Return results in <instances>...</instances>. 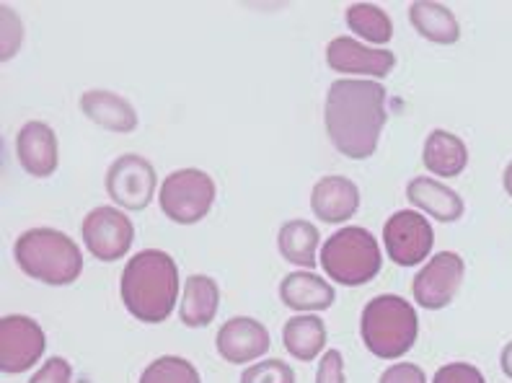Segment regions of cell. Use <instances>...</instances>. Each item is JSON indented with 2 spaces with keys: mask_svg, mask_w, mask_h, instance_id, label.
Masks as SVG:
<instances>
[{
  "mask_svg": "<svg viewBox=\"0 0 512 383\" xmlns=\"http://www.w3.org/2000/svg\"><path fill=\"white\" fill-rule=\"evenodd\" d=\"M386 120L383 83L342 78L329 86L324 122L331 145L342 156L352 161H365L373 156Z\"/></svg>",
  "mask_w": 512,
  "mask_h": 383,
  "instance_id": "6da1fadb",
  "label": "cell"
},
{
  "mask_svg": "<svg viewBox=\"0 0 512 383\" xmlns=\"http://www.w3.org/2000/svg\"><path fill=\"white\" fill-rule=\"evenodd\" d=\"M122 303L143 324H161L171 316L179 298V267L171 254L145 249L122 272Z\"/></svg>",
  "mask_w": 512,
  "mask_h": 383,
  "instance_id": "7a4b0ae2",
  "label": "cell"
},
{
  "mask_svg": "<svg viewBox=\"0 0 512 383\" xmlns=\"http://www.w3.org/2000/svg\"><path fill=\"white\" fill-rule=\"evenodd\" d=\"M13 259L24 275L44 285H70L83 272V254L68 233L29 228L16 239Z\"/></svg>",
  "mask_w": 512,
  "mask_h": 383,
  "instance_id": "3957f363",
  "label": "cell"
},
{
  "mask_svg": "<svg viewBox=\"0 0 512 383\" xmlns=\"http://www.w3.org/2000/svg\"><path fill=\"white\" fill-rule=\"evenodd\" d=\"M360 334L375 358L396 360L412 350L419 334L414 306L401 296H375L360 316Z\"/></svg>",
  "mask_w": 512,
  "mask_h": 383,
  "instance_id": "277c9868",
  "label": "cell"
},
{
  "mask_svg": "<svg viewBox=\"0 0 512 383\" xmlns=\"http://www.w3.org/2000/svg\"><path fill=\"white\" fill-rule=\"evenodd\" d=\"M381 249L373 233L360 226H347L324 241L321 267L331 283L344 288L368 285L381 272Z\"/></svg>",
  "mask_w": 512,
  "mask_h": 383,
  "instance_id": "5b68a950",
  "label": "cell"
},
{
  "mask_svg": "<svg viewBox=\"0 0 512 383\" xmlns=\"http://www.w3.org/2000/svg\"><path fill=\"white\" fill-rule=\"evenodd\" d=\"M161 210L163 215L179 226L200 223L215 202L213 176L200 169H179L169 174L161 184Z\"/></svg>",
  "mask_w": 512,
  "mask_h": 383,
  "instance_id": "8992f818",
  "label": "cell"
},
{
  "mask_svg": "<svg viewBox=\"0 0 512 383\" xmlns=\"http://www.w3.org/2000/svg\"><path fill=\"white\" fill-rule=\"evenodd\" d=\"M158 176L148 158L138 153L119 156L107 171V195L125 210H145L156 197Z\"/></svg>",
  "mask_w": 512,
  "mask_h": 383,
  "instance_id": "52a82bcc",
  "label": "cell"
},
{
  "mask_svg": "<svg viewBox=\"0 0 512 383\" xmlns=\"http://www.w3.org/2000/svg\"><path fill=\"white\" fill-rule=\"evenodd\" d=\"M383 244H386L388 259L399 267H414L425 262L435 244L430 220L414 210H399L386 220L383 226Z\"/></svg>",
  "mask_w": 512,
  "mask_h": 383,
  "instance_id": "ba28073f",
  "label": "cell"
},
{
  "mask_svg": "<svg viewBox=\"0 0 512 383\" xmlns=\"http://www.w3.org/2000/svg\"><path fill=\"white\" fill-rule=\"evenodd\" d=\"M83 241L86 249L99 262H117L130 252L135 241V226L119 208H96L83 220Z\"/></svg>",
  "mask_w": 512,
  "mask_h": 383,
  "instance_id": "9c48e42d",
  "label": "cell"
},
{
  "mask_svg": "<svg viewBox=\"0 0 512 383\" xmlns=\"http://www.w3.org/2000/svg\"><path fill=\"white\" fill-rule=\"evenodd\" d=\"M47 337L29 316L11 314L0 319V368L3 373H26L44 355Z\"/></svg>",
  "mask_w": 512,
  "mask_h": 383,
  "instance_id": "30bf717a",
  "label": "cell"
},
{
  "mask_svg": "<svg viewBox=\"0 0 512 383\" xmlns=\"http://www.w3.org/2000/svg\"><path fill=\"white\" fill-rule=\"evenodd\" d=\"M466 275V264L461 254L440 252L417 272L414 277V301L427 311H440L456 298L458 288Z\"/></svg>",
  "mask_w": 512,
  "mask_h": 383,
  "instance_id": "8fae6325",
  "label": "cell"
},
{
  "mask_svg": "<svg viewBox=\"0 0 512 383\" xmlns=\"http://www.w3.org/2000/svg\"><path fill=\"white\" fill-rule=\"evenodd\" d=\"M218 355L231 365L254 363L272 347L269 332L262 321L251 319V316H233L220 327L218 337Z\"/></svg>",
  "mask_w": 512,
  "mask_h": 383,
  "instance_id": "7c38bea8",
  "label": "cell"
},
{
  "mask_svg": "<svg viewBox=\"0 0 512 383\" xmlns=\"http://www.w3.org/2000/svg\"><path fill=\"white\" fill-rule=\"evenodd\" d=\"M326 63L337 73L347 76H388L396 65V55L391 50H370L352 37L331 39L326 47Z\"/></svg>",
  "mask_w": 512,
  "mask_h": 383,
  "instance_id": "4fadbf2b",
  "label": "cell"
},
{
  "mask_svg": "<svg viewBox=\"0 0 512 383\" xmlns=\"http://www.w3.org/2000/svg\"><path fill=\"white\" fill-rule=\"evenodd\" d=\"M16 156H19L21 169L29 176H37V179L52 176L60 164L55 130L44 122H26L16 135Z\"/></svg>",
  "mask_w": 512,
  "mask_h": 383,
  "instance_id": "5bb4252c",
  "label": "cell"
},
{
  "mask_svg": "<svg viewBox=\"0 0 512 383\" xmlns=\"http://www.w3.org/2000/svg\"><path fill=\"white\" fill-rule=\"evenodd\" d=\"M360 208V189L347 176H324L311 192L313 215L324 223H347Z\"/></svg>",
  "mask_w": 512,
  "mask_h": 383,
  "instance_id": "9a60e30c",
  "label": "cell"
},
{
  "mask_svg": "<svg viewBox=\"0 0 512 383\" xmlns=\"http://www.w3.org/2000/svg\"><path fill=\"white\" fill-rule=\"evenodd\" d=\"M406 197H409L414 208L440 220V223H456V220L463 218V210H466L456 189L445 187V184H440L438 179H430V176H414L409 187H406Z\"/></svg>",
  "mask_w": 512,
  "mask_h": 383,
  "instance_id": "2e32d148",
  "label": "cell"
},
{
  "mask_svg": "<svg viewBox=\"0 0 512 383\" xmlns=\"http://www.w3.org/2000/svg\"><path fill=\"white\" fill-rule=\"evenodd\" d=\"M81 109L94 125L109 132H135L138 130V112L125 96L94 88L81 96Z\"/></svg>",
  "mask_w": 512,
  "mask_h": 383,
  "instance_id": "e0dca14e",
  "label": "cell"
},
{
  "mask_svg": "<svg viewBox=\"0 0 512 383\" xmlns=\"http://www.w3.org/2000/svg\"><path fill=\"white\" fill-rule=\"evenodd\" d=\"M280 298L282 303L293 311H329L334 306V288L331 283H326L324 277H319L311 270L290 272L285 280L280 283Z\"/></svg>",
  "mask_w": 512,
  "mask_h": 383,
  "instance_id": "ac0fdd59",
  "label": "cell"
},
{
  "mask_svg": "<svg viewBox=\"0 0 512 383\" xmlns=\"http://www.w3.org/2000/svg\"><path fill=\"white\" fill-rule=\"evenodd\" d=\"M422 164L430 174L453 179V176L463 174L469 164V151H466V143L453 132L432 130L422 148Z\"/></svg>",
  "mask_w": 512,
  "mask_h": 383,
  "instance_id": "d6986e66",
  "label": "cell"
},
{
  "mask_svg": "<svg viewBox=\"0 0 512 383\" xmlns=\"http://www.w3.org/2000/svg\"><path fill=\"white\" fill-rule=\"evenodd\" d=\"M220 306V288L213 277L207 275H192L184 283L182 308H179V319L184 327L202 329L207 324H213L215 314Z\"/></svg>",
  "mask_w": 512,
  "mask_h": 383,
  "instance_id": "ffe728a7",
  "label": "cell"
},
{
  "mask_svg": "<svg viewBox=\"0 0 512 383\" xmlns=\"http://www.w3.org/2000/svg\"><path fill=\"white\" fill-rule=\"evenodd\" d=\"M409 21H412L419 37L430 39L435 44H456L461 39L456 13L445 8L443 3L417 0L409 6Z\"/></svg>",
  "mask_w": 512,
  "mask_h": 383,
  "instance_id": "44dd1931",
  "label": "cell"
},
{
  "mask_svg": "<svg viewBox=\"0 0 512 383\" xmlns=\"http://www.w3.org/2000/svg\"><path fill=\"white\" fill-rule=\"evenodd\" d=\"M282 345L300 363H311L326 347V324L319 316H293L285 321L282 329Z\"/></svg>",
  "mask_w": 512,
  "mask_h": 383,
  "instance_id": "7402d4cb",
  "label": "cell"
},
{
  "mask_svg": "<svg viewBox=\"0 0 512 383\" xmlns=\"http://www.w3.org/2000/svg\"><path fill=\"white\" fill-rule=\"evenodd\" d=\"M319 241V228L308 220H288L277 233V249L285 257V262L295 264V267H306V270H313L319 264L316 262Z\"/></svg>",
  "mask_w": 512,
  "mask_h": 383,
  "instance_id": "603a6c76",
  "label": "cell"
},
{
  "mask_svg": "<svg viewBox=\"0 0 512 383\" xmlns=\"http://www.w3.org/2000/svg\"><path fill=\"white\" fill-rule=\"evenodd\" d=\"M344 21L350 26V32L357 37L368 39L373 44H388L394 37V24L388 19V13L381 11L373 3H355L347 8Z\"/></svg>",
  "mask_w": 512,
  "mask_h": 383,
  "instance_id": "cb8c5ba5",
  "label": "cell"
},
{
  "mask_svg": "<svg viewBox=\"0 0 512 383\" xmlns=\"http://www.w3.org/2000/svg\"><path fill=\"white\" fill-rule=\"evenodd\" d=\"M140 383H202V378L189 360L163 355L145 368Z\"/></svg>",
  "mask_w": 512,
  "mask_h": 383,
  "instance_id": "d4e9b609",
  "label": "cell"
},
{
  "mask_svg": "<svg viewBox=\"0 0 512 383\" xmlns=\"http://www.w3.org/2000/svg\"><path fill=\"white\" fill-rule=\"evenodd\" d=\"M241 383H295V371L277 358L262 360L246 368Z\"/></svg>",
  "mask_w": 512,
  "mask_h": 383,
  "instance_id": "484cf974",
  "label": "cell"
},
{
  "mask_svg": "<svg viewBox=\"0 0 512 383\" xmlns=\"http://www.w3.org/2000/svg\"><path fill=\"white\" fill-rule=\"evenodd\" d=\"M432 383H487V381H484V376H481V371L476 368V365L450 363V365H443V368L435 373Z\"/></svg>",
  "mask_w": 512,
  "mask_h": 383,
  "instance_id": "4316f807",
  "label": "cell"
},
{
  "mask_svg": "<svg viewBox=\"0 0 512 383\" xmlns=\"http://www.w3.org/2000/svg\"><path fill=\"white\" fill-rule=\"evenodd\" d=\"M70 378H73V368H70L68 360L50 358L34 373L29 383H70Z\"/></svg>",
  "mask_w": 512,
  "mask_h": 383,
  "instance_id": "83f0119b",
  "label": "cell"
},
{
  "mask_svg": "<svg viewBox=\"0 0 512 383\" xmlns=\"http://www.w3.org/2000/svg\"><path fill=\"white\" fill-rule=\"evenodd\" d=\"M21 44V21L8 6H3V60H11Z\"/></svg>",
  "mask_w": 512,
  "mask_h": 383,
  "instance_id": "f1b7e54d",
  "label": "cell"
},
{
  "mask_svg": "<svg viewBox=\"0 0 512 383\" xmlns=\"http://www.w3.org/2000/svg\"><path fill=\"white\" fill-rule=\"evenodd\" d=\"M316 383H344V358L339 350H326L321 358Z\"/></svg>",
  "mask_w": 512,
  "mask_h": 383,
  "instance_id": "f546056e",
  "label": "cell"
},
{
  "mask_svg": "<svg viewBox=\"0 0 512 383\" xmlns=\"http://www.w3.org/2000/svg\"><path fill=\"white\" fill-rule=\"evenodd\" d=\"M378 383H427L425 371L414 363H399L391 365L381 373V381Z\"/></svg>",
  "mask_w": 512,
  "mask_h": 383,
  "instance_id": "4dcf8cb0",
  "label": "cell"
},
{
  "mask_svg": "<svg viewBox=\"0 0 512 383\" xmlns=\"http://www.w3.org/2000/svg\"><path fill=\"white\" fill-rule=\"evenodd\" d=\"M500 363H502V371H505V376L512 378V342H507L505 350H502Z\"/></svg>",
  "mask_w": 512,
  "mask_h": 383,
  "instance_id": "1f68e13d",
  "label": "cell"
},
{
  "mask_svg": "<svg viewBox=\"0 0 512 383\" xmlns=\"http://www.w3.org/2000/svg\"><path fill=\"white\" fill-rule=\"evenodd\" d=\"M502 184H505V192H507V195L512 197V161H510V164H507L505 176H502Z\"/></svg>",
  "mask_w": 512,
  "mask_h": 383,
  "instance_id": "d6a6232c",
  "label": "cell"
}]
</instances>
